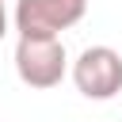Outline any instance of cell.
I'll return each instance as SVG.
<instances>
[{
    "label": "cell",
    "mask_w": 122,
    "mask_h": 122,
    "mask_svg": "<svg viewBox=\"0 0 122 122\" xmlns=\"http://www.w3.org/2000/svg\"><path fill=\"white\" fill-rule=\"evenodd\" d=\"M72 84L88 99H114L122 92V57L111 46H88L72 61Z\"/></svg>",
    "instance_id": "2"
},
{
    "label": "cell",
    "mask_w": 122,
    "mask_h": 122,
    "mask_svg": "<svg viewBox=\"0 0 122 122\" xmlns=\"http://www.w3.org/2000/svg\"><path fill=\"white\" fill-rule=\"evenodd\" d=\"M88 0H19L15 4V30L30 38H57L61 30L84 19Z\"/></svg>",
    "instance_id": "3"
},
{
    "label": "cell",
    "mask_w": 122,
    "mask_h": 122,
    "mask_svg": "<svg viewBox=\"0 0 122 122\" xmlns=\"http://www.w3.org/2000/svg\"><path fill=\"white\" fill-rule=\"evenodd\" d=\"M8 34V8H4V0H0V38Z\"/></svg>",
    "instance_id": "4"
},
{
    "label": "cell",
    "mask_w": 122,
    "mask_h": 122,
    "mask_svg": "<svg viewBox=\"0 0 122 122\" xmlns=\"http://www.w3.org/2000/svg\"><path fill=\"white\" fill-rule=\"evenodd\" d=\"M65 69H69V57H65V46L61 38H30V34H19V46H15V72L27 88H57L65 80Z\"/></svg>",
    "instance_id": "1"
}]
</instances>
